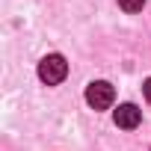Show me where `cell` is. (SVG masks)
Wrapping results in <instances>:
<instances>
[{"instance_id": "cell-1", "label": "cell", "mask_w": 151, "mask_h": 151, "mask_svg": "<svg viewBox=\"0 0 151 151\" xmlns=\"http://www.w3.org/2000/svg\"><path fill=\"white\" fill-rule=\"evenodd\" d=\"M65 74H68V62L62 53H47L42 62H39V77L47 83V86H56L65 80Z\"/></svg>"}, {"instance_id": "cell-2", "label": "cell", "mask_w": 151, "mask_h": 151, "mask_svg": "<svg viewBox=\"0 0 151 151\" xmlns=\"http://www.w3.org/2000/svg\"><path fill=\"white\" fill-rule=\"evenodd\" d=\"M86 101L92 110H110L113 101H116V89L107 83V80H95L86 86Z\"/></svg>"}, {"instance_id": "cell-3", "label": "cell", "mask_w": 151, "mask_h": 151, "mask_svg": "<svg viewBox=\"0 0 151 151\" xmlns=\"http://www.w3.org/2000/svg\"><path fill=\"white\" fill-rule=\"evenodd\" d=\"M139 119H142V113H139L136 104H122V107L116 110V124L124 127V130H133V127L139 124Z\"/></svg>"}, {"instance_id": "cell-4", "label": "cell", "mask_w": 151, "mask_h": 151, "mask_svg": "<svg viewBox=\"0 0 151 151\" xmlns=\"http://www.w3.org/2000/svg\"><path fill=\"white\" fill-rule=\"evenodd\" d=\"M119 6H122L124 12H139V9L145 6V0H119Z\"/></svg>"}, {"instance_id": "cell-5", "label": "cell", "mask_w": 151, "mask_h": 151, "mask_svg": "<svg viewBox=\"0 0 151 151\" xmlns=\"http://www.w3.org/2000/svg\"><path fill=\"white\" fill-rule=\"evenodd\" d=\"M142 92H145V98H148V104H151V77L145 80V86H142Z\"/></svg>"}]
</instances>
